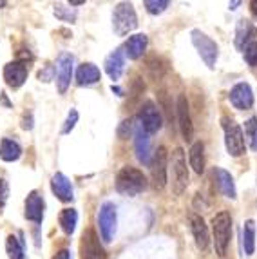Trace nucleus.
Here are the masks:
<instances>
[{
  "mask_svg": "<svg viewBox=\"0 0 257 259\" xmlns=\"http://www.w3.org/2000/svg\"><path fill=\"white\" fill-rule=\"evenodd\" d=\"M147 189V178L134 167H123L116 176V190L123 196H138Z\"/></svg>",
  "mask_w": 257,
  "mask_h": 259,
  "instance_id": "1",
  "label": "nucleus"
},
{
  "mask_svg": "<svg viewBox=\"0 0 257 259\" xmlns=\"http://www.w3.org/2000/svg\"><path fill=\"white\" fill-rule=\"evenodd\" d=\"M212 232H214V248L219 257L227 254L232 236V218L228 212H219L212 220Z\"/></svg>",
  "mask_w": 257,
  "mask_h": 259,
  "instance_id": "2",
  "label": "nucleus"
},
{
  "mask_svg": "<svg viewBox=\"0 0 257 259\" xmlns=\"http://www.w3.org/2000/svg\"><path fill=\"white\" fill-rule=\"evenodd\" d=\"M138 26V17L136 11H134L133 4L128 2H121L114 8V13H112V27H114V33L120 36L128 35L131 31H134Z\"/></svg>",
  "mask_w": 257,
  "mask_h": 259,
  "instance_id": "3",
  "label": "nucleus"
},
{
  "mask_svg": "<svg viewBox=\"0 0 257 259\" xmlns=\"http://www.w3.org/2000/svg\"><path fill=\"white\" fill-rule=\"evenodd\" d=\"M189 187V168L183 149H176L172 154V194L181 196Z\"/></svg>",
  "mask_w": 257,
  "mask_h": 259,
  "instance_id": "4",
  "label": "nucleus"
},
{
  "mask_svg": "<svg viewBox=\"0 0 257 259\" xmlns=\"http://www.w3.org/2000/svg\"><path fill=\"white\" fill-rule=\"evenodd\" d=\"M223 129H225V145L230 156L237 158V156L244 154L246 143H244V133L236 121L230 118H223Z\"/></svg>",
  "mask_w": 257,
  "mask_h": 259,
  "instance_id": "5",
  "label": "nucleus"
},
{
  "mask_svg": "<svg viewBox=\"0 0 257 259\" xmlns=\"http://www.w3.org/2000/svg\"><path fill=\"white\" fill-rule=\"evenodd\" d=\"M192 44L196 46L197 53H199V56L203 58V62L208 65L210 69H214L216 60H218V53H219L218 44L199 29L192 31Z\"/></svg>",
  "mask_w": 257,
  "mask_h": 259,
  "instance_id": "6",
  "label": "nucleus"
},
{
  "mask_svg": "<svg viewBox=\"0 0 257 259\" xmlns=\"http://www.w3.org/2000/svg\"><path fill=\"white\" fill-rule=\"evenodd\" d=\"M98 225H100V232H102V238L105 243H111L114 239L116 234V225H118V214H116V205L111 201H105L100 208L98 214Z\"/></svg>",
  "mask_w": 257,
  "mask_h": 259,
  "instance_id": "7",
  "label": "nucleus"
},
{
  "mask_svg": "<svg viewBox=\"0 0 257 259\" xmlns=\"http://www.w3.org/2000/svg\"><path fill=\"white\" fill-rule=\"evenodd\" d=\"M150 182L156 190H161L167 183V149L158 147L150 163Z\"/></svg>",
  "mask_w": 257,
  "mask_h": 259,
  "instance_id": "8",
  "label": "nucleus"
},
{
  "mask_svg": "<svg viewBox=\"0 0 257 259\" xmlns=\"http://www.w3.org/2000/svg\"><path fill=\"white\" fill-rule=\"evenodd\" d=\"M73 55L69 53H60L58 60L55 65V74H56V87H58V93L64 95L67 91L69 83H71V76H73Z\"/></svg>",
  "mask_w": 257,
  "mask_h": 259,
  "instance_id": "9",
  "label": "nucleus"
},
{
  "mask_svg": "<svg viewBox=\"0 0 257 259\" xmlns=\"http://www.w3.org/2000/svg\"><path fill=\"white\" fill-rule=\"evenodd\" d=\"M138 120H140V125L142 129L145 131L147 134H154L161 129L163 125V120H161V114H159L158 107H156L152 102H145L138 112Z\"/></svg>",
  "mask_w": 257,
  "mask_h": 259,
  "instance_id": "10",
  "label": "nucleus"
},
{
  "mask_svg": "<svg viewBox=\"0 0 257 259\" xmlns=\"http://www.w3.org/2000/svg\"><path fill=\"white\" fill-rule=\"evenodd\" d=\"M80 250H81V259H107L105 248L102 246L98 236H96V232L93 229L83 232Z\"/></svg>",
  "mask_w": 257,
  "mask_h": 259,
  "instance_id": "11",
  "label": "nucleus"
},
{
  "mask_svg": "<svg viewBox=\"0 0 257 259\" xmlns=\"http://www.w3.org/2000/svg\"><path fill=\"white\" fill-rule=\"evenodd\" d=\"M134 149H136V158L143 165L152 163L154 154H152V147H150V134H147L140 123L134 129Z\"/></svg>",
  "mask_w": 257,
  "mask_h": 259,
  "instance_id": "12",
  "label": "nucleus"
},
{
  "mask_svg": "<svg viewBox=\"0 0 257 259\" xmlns=\"http://www.w3.org/2000/svg\"><path fill=\"white\" fill-rule=\"evenodd\" d=\"M4 80L11 89H18L24 85V82L27 80V65L26 62L15 60L6 64L4 67Z\"/></svg>",
  "mask_w": 257,
  "mask_h": 259,
  "instance_id": "13",
  "label": "nucleus"
},
{
  "mask_svg": "<svg viewBox=\"0 0 257 259\" xmlns=\"http://www.w3.org/2000/svg\"><path fill=\"white\" fill-rule=\"evenodd\" d=\"M178 121H180V129L183 134L185 142H192L194 138V125H192V118H190V107L189 102H187V96L181 95L178 98Z\"/></svg>",
  "mask_w": 257,
  "mask_h": 259,
  "instance_id": "14",
  "label": "nucleus"
},
{
  "mask_svg": "<svg viewBox=\"0 0 257 259\" xmlns=\"http://www.w3.org/2000/svg\"><path fill=\"white\" fill-rule=\"evenodd\" d=\"M230 104L239 111H246L253 105V95L252 87L246 82H239L232 87L230 91Z\"/></svg>",
  "mask_w": 257,
  "mask_h": 259,
  "instance_id": "15",
  "label": "nucleus"
},
{
  "mask_svg": "<svg viewBox=\"0 0 257 259\" xmlns=\"http://www.w3.org/2000/svg\"><path fill=\"white\" fill-rule=\"evenodd\" d=\"M189 221H190V230H192L194 241H196L197 248H199V250H206L210 243V236H208V227L205 225V220H203L199 214H190Z\"/></svg>",
  "mask_w": 257,
  "mask_h": 259,
  "instance_id": "16",
  "label": "nucleus"
},
{
  "mask_svg": "<svg viewBox=\"0 0 257 259\" xmlns=\"http://www.w3.org/2000/svg\"><path fill=\"white\" fill-rule=\"evenodd\" d=\"M44 208H46V203H44V198L38 194V192H31L26 199V218L33 223H42L44 220Z\"/></svg>",
  "mask_w": 257,
  "mask_h": 259,
  "instance_id": "17",
  "label": "nucleus"
},
{
  "mask_svg": "<svg viewBox=\"0 0 257 259\" xmlns=\"http://www.w3.org/2000/svg\"><path fill=\"white\" fill-rule=\"evenodd\" d=\"M51 190L55 192L56 198L60 199V201H65V203L74 198L73 185H71V182H69L62 172H56L55 176L51 178Z\"/></svg>",
  "mask_w": 257,
  "mask_h": 259,
  "instance_id": "18",
  "label": "nucleus"
},
{
  "mask_svg": "<svg viewBox=\"0 0 257 259\" xmlns=\"http://www.w3.org/2000/svg\"><path fill=\"white\" fill-rule=\"evenodd\" d=\"M214 178L216 183H218L219 192L228 199H236V183H234V178L230 176V172H227L225 168H214Z\"/></svg>",
  "mask_w": 257,
  "mask_h": 259,
  "instance_id": "19",
  "label": "nucleus"
},
{
  "mask_svg": "<svg viewBox=\"0 0 257 259\" xmlns=\"http://www.w3.org/2000/svg\"><path fill=\"white\" fill-rule=\"evenodd\" d=\"M147 44H149L147 35H143V33H138V35L128 36V40L125 42V46H123V51H125V55L131 58V60H138V58L145 53Z\"/></svg>",
  "mask_w": 257,
  "mask_h": 259,
  "instance_id": "20",
  "label": "nucleus"
},
{
  "mask_svg": "<svg viewBox=\"0 0 257 259\" xmlns=\"http://www.w3.org/2000/svg\"><path fill=\"white\" fill-rule=\"evenodd\" d=\"M123 65H125V58H123V49H116L111 55L105 58V73L109 74L111 80H118L123 73Z\"/></svg>",
  "mask_w": 257,
  "mask_h": 259,
  "instance_id": "21",
  "label": "nucleus"
},
{
  "mask_svg": "<svg viewBox=\"0 0 257 259\" xmlns=\"http://www.w3.org/2000/svg\"><path fill=\"white\" fill-rule=\"evenodd\" d=\"M102 73L95 64H81L76 71V82L80 85H93V83L100 82Z\"/></svg>",
  "mask_w": 257,
  "mask_h": 259,
  "instance_id": "22",
  "label": "nucleus"
},
{
  "mask_svg": "<svg viewBox=\"0 0 257 259\" xmlns=\"http://www.w3.org/2000/svg\"><path fill=\"white\" fill-rule=\"evenodd\" d=\"M189 163L196 174L205 172V147H203L201 142L192 143V147H190L189 152Z\"/></svg>",
  "mask_w": 257,
  "mask_h": 259,
  "instance_id": "23",
  "label": "nucleus"
},
{
  "mask_svg": "<svg viewBox=\"0 0 257 259\" xmlns=\"http://www.w3.org/2000/svg\"><path fill=\"white\" fill-rule=\"evenodd\" d=\"M253 33H255V29H253L252 22L250 20H239V24H237L236 27V48L237 49H243L250 44V40H252Z\"/></svg>",
  "mask_w": 257,
  "mask_h": 259,
  "instance_id": "24",
  "label": "nucleus"
},
{
  "mask_svg": "<svg viewBox=\"0 0 257 259\" xmlns=\"http://www.w3.org/2000/svg\"><path fill=\"white\" fill-rule=\"evenodd\" d=\"M22 154V147L15 140L4 138L0 142V158L4 161H17Z\"/></svg>",
  "mask_w": 257,
  "mask_h": 259,
  "instance_id": "25",
  "label": "nucleus"
},
{
  "mask_svg": "<svg viewBox=\"0 0 257 259\" xmlns=\"http://www.w3.org/2000/svg\"><path fill=\"white\" fill-rule=\"evenodd\" d=\"M243 248L246 255H252L255 250V223L252 220L246 221L243 227Z\"/></svg>",
  "mask_w": 257,
  "mask_h": 259,
  "instance_id": "26",
  "label": "nucleus"
},
{
  "mask_svg": "<svg viewBox=\"0 0 257 259\" xmlns=\"http://www.w3.org/2000/svg\"><path fill=\"white\" fill-rule=\"evenodd\" d=\"M58 221H60V227L62 230H64L65 234H71L74 232V229H76V221H78V212L74 210V208H65V210L60 212V218H58Z\"/></svg>",
  "mask_w": 257,
  "mask_h": 259,
  "instance_id": "27",
  "label": "nucleus"
},
{
  "mask_svg": "<svg viewBox=\"0 0 257 259\" xmlns=\"http://www.w3.org/2000/svg\"><path fill=\"white\" fill-rule=\"evenodd\" d=\"M6 250H8L9 259H24L26 254H24V246L18 241V238H15L13 234L8 236V241H6Z\"/></svg>",
  "mask_w": 257,
  "mask_h": 259,
  "instance_id": "28",
  "label": "nucleus"
},
{
  "mask_svg": "<svg viewBox=\"0 0 257 259\" xmlns=\"http://www.w3.org/2000/svg\"><path fill=\"white\" fill-rule=\"evenodd\" d=\"M143 6H145L150 15H161L170 6V2L168 0H145Z\"/></svg>",
  "mask_w": 257,
  "mask_h": 259,
  "instance_id": "29",
  "label": "nucleus"
},
{
  "mask_svg": "<svg viewBox=\"0 0 257 259\" xmlns=\"http://www.w3.org/2000/svg\"><path fill=\"white\" fill-rule=\"evenodd\" d=\"M147 71L150 73V76L154 78V80H158V78L163 76V71H165V65H163L161 58H150L149 62H147Z\"/></svg>",
  "mask_w": 257,
  "mask_h": 259,
  "instance_id": "30",
  "label": "nucleus"
},
{
  "mask_svg": "<svg viewBox=\"0 0 257 259\" xmlns=\"http://www.w3.org/2000/svg\"><path fill=\"white\" fill-rule=\"evenodd\" d=\"M243 56H244V62L252 67L257 65V42H250L243 51Z\"/></svg>",
  "mask_w": 257,
  "mask_h": 259,
  "instance_id": "31",
  "label": "nucleus"
},
{
  "mask_svg": "<svg viewBox=\"0 0 257 259\" xmlns=\"http://www.w3.org/2000/svg\"><path fill=\"white\" fill-rule=\"evenodd\" d=\"M76 121H78V112L74 111V109H71L69 114H67V120H65V125H64V129H62V133L64 134L71 133V131L74 129V125H76Z\"/></svg>",
  "mask_w": 257,
  "mask_h": 259,
  "instance_id": "32",
  "label": "nucleus"
},
{
  "mask_svg": "<svg viewBox=\"0 0 257 259\" xmlns=\"http://www.w3.org/2000/svg\"><path fill=\"white\" fill-rule=\"evenodd\" d=\"M8 196H9V185L6 180L0 178V208L6 207V201H8Z\"/></svg>",
  "mask_w": 257,
  "mask_h": 259,
  "instance_id": "33",
  "label": "nucleus"
},
{
  "mask_svg": "<svg viewBox=\"0 0 257 259\" xmlns=\"http://www.w3.org/2000/svg\"><path fill=\"white\" fill-rule=\"evenodd\" d=\"M244 127H246V138L248 140H253L255 138V131H257V120L255 118H250L246 123H244Z\"/></svg>",
  "mask_w": 257,
  "mask_h": 259,
  "instance_id": "34",
  "label": "nucleus"
},
{
  "mask_svg": "<svg viewBox=\"0 0 257 259\" xmlns=\"http://www.w3.org/2000/svg\"><path fill=\"white\" fill-rule=\"evenodd\" d=\"M53 71H55V67H51V65H49V67H48L46 71H40V73H38V78L42 80V82H49V80H51Z\"/></svg>",
  "mask_w": 257,
  "mask_h": 259,
  "instance_id": "35",
  "label": "nucleus"
},
{
  "mask_svg": "<svg viewBox=\"0 0 257 259\" xmlns=\"http://www.w3.org/2000/svg\"><path fill=\"white\" fill-rule=\"evenodd\" d=\"M53 259H71V252L69 250H60V252H56L55 255H53Z\"/></svg>",
  "mask_w": 257,
  "mask_h": 259,
  "instance_id": "36",
  "label": "nucleus"
},
{
  "mask_svg": "<svg viewBox=\"0 0 257 259\" xmlns=\"http://www.w3.org/2000/svg\"><path fill=\"white\" fill-rule=\"evenodd\" d=\"M69 4L71 6H81V4H85V0H71Z\"/></svg>",
  "mask_w": 257,
  "mask_h": 259,
  "instance_id": "37",
  "label": "nucleus"
},
{
  "mask_svg": "<svg viewBox=\"0 0 257 259\" xmlns=\"http://www.w3.org/2000/svg\"><path fill=\"white\" fill-rule=\"evenodd\" d=\"M250 6H252V13H253V15H257V0H253V2H252Z\"/></svg>",
  "mask_w": 257,
  "mask_h": 259,
  "instance_id": "38",
  "label": "nucleus"
},
{
  "mask_svg": "<svg viewBox=\"0 0 257 259\" xmlns=\"http://www.w3.org/2000/svg\"><path fill=\"white\" fill-rule=\"evenodd\" d=\"M237 6H239V2H232V4H230V9H236Z\"/></svg>",
  "mask_w": 257,
  "mask_h": 259,
  "instance_id": "39",
  "label": "nucleus"
},
{
  "mask_svg": "<svg viewBox=\"0 0 257 259\" xmlns=\"http://www.w3.org/2000/svg\"><path fill=\"white\" fill-rule=\"evenodd\" d=\"M253 147L257 149V133H255V138H253Z\"/></svg>",
  "mask_w": 257,
  "mask_h": 259,
  "instance_id": "40",
  "label": "nucleus"
}]
</instances>
